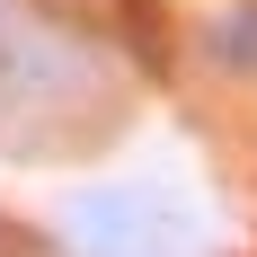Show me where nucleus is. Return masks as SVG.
<instances>
[{
  "instance_id": "nucleus-1",
  "label": "nucleus",
  "mask_w": 257,
  "mask_h": 257,
  "mask_svg": "<svg viewBox=\"0 0 257 257\" xmlns=\"http://www.w3.org/2000/svg\"><path fill=\"white\" fill-rule=\"evenodd\" d=\"M53 231L71 257H222V222L178 169H124L71 186Z\"/></svg>"
},
{
  "instance_id": "nucleus-2",
  "label": "nucleus",
  "mask_w": 257,
  "mask_h": 257,
  "mask_svg": "<svg viewBox=\"0 0 257 257\" xmlns=\"http://www.w3.org/2000/svg\"><path fill=\"white\" fill-rule=\"evenodd\" d=\"M89 89H98V53L62 27L27 18L18 0H0V151H36L27 133L71 115Z\"/></svg>"
},
{
  "instance_id": "nucleus-3",
  "label": "nucleus",
  "mask_w": 257,
  "mask_h": 257,
  "mask_svg": "<svg viewBox=\"0 0 257 257\" xmlns=\"http://www.w3.org/2000/svg\"><path fill=\"white\" fill-rule=\"evenodd\" d=\"M213 62H222V71H257V0H231V9H222V18H213Z\"/></svg>"
}]
</instances>
